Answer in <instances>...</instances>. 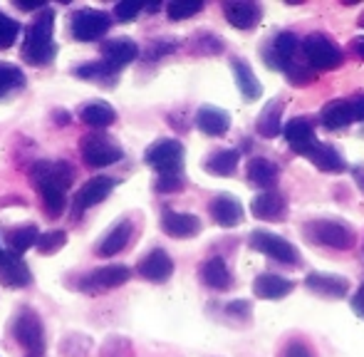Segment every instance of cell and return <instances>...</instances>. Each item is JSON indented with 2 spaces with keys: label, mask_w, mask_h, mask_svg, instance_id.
I'll return each instance as SVG.
<instances>
[{
  "label": "cell",
  "mask_w": 364,
  "mask_h": 357,
  "mask_svg": "<svg viewBox=\"0 0 364 357\" xmlns=\"http://www.w3.org/2000/svg\"><path fill=\"white\" fill-rule=\"evenodd\" d=\"M285 75H288V80L292 85H310L315 82V70L307 68V63H300V60H295V63L290 65L288 70H285Z\"/></svg>",
  "instance_id": "37"
},
{
  "label": "cell",
  "mask_w": 364,
  "mask_h": 357,
  "mask_svg": "<svg viewBox=\"0 0 364 357\" xmlns=\"http://www.w3.org/2000/svg\"><path fill=\"white\" fill-rule=\"evenodd\" d=\"M223 13L233 28L250 30L258 25L263 10H260L258 3H250V0H230V3H223Z\"/></svg>",
  "instance_id": "15"
},
{
  "label": "cell",
  "mask_w": 364,
  "mask_h": 357,
  "mask_svg": "<svg viewBox=\"0 0 364 357\" xmlns=\"http://www.w3.org/2000/svg\"><path fill=\"white\" fill-rule=\"evenodd\" d=\"M30 268L25 266L23 258L13 256V253H5L0 258V283L8 285V288H25L30 283Z\"/></svg>",
  "instance_id": "21"
},
{
  "label": "cell",
  "mask_w": 364,
  "mask_h": 357,
  "mask_svg": "<svg viewBox=\"0 0 364 357\" xmlns=\"http://www.w3.org/2000/svg\"><path fill=\"white\" fill-rule=\"evenodd\" d=\"M114 188V178L112 176H95L75 193V213H82L87 208H92L95 203H102L109 191Z\"/></svg>",
  "instance_id": "12"
},
{
  "label": "cell",
  "mask_w": 364,
  "mask_h": 357,
  "mask_svg": "<svg viewBox=\"0 0 364 357\" xmlns=\"http://www.w3.org/2000/svg\"><path fill=\"white\" fill-rule=\"evenodd\" d=\"M292 288H295V285H292L288 278L275 275V273H260L253 283L255 298H263V300H280V298H285V295H290Z\"/></svg>",
  "instance_id": "20"
},
{
  "label": "cell",
  "mask_w": 364,
  "mask_h": 357,
  "mask_svg": "<svg viewBox=\"0 0 364 357\" xmlns=\"http://www.w3.org/2000/svg\"><path fill=\"white\" fill-rule=\"evenodd\" d=\"M171 50H176V43H166V40H156V43L149 48V53H146V58L149 60H159L161 55H166V53H171Z\"/></svg>",
  "instance_id": "43"
},
{
  "label": "cell",
  "mask_w": 364,
  "mask_h": 357,
  "mask_svg": "<svg viewBox=\"0 0 364 357\" xmlns=\"http://www.w3.org/2000/svg\"><path fill=\"white\" fill-rule=\"evenodd\" d=\"M112 18L105 10H95V8H82L73 15V35L80 43H92V40H100L102 35L109 30Z\"/></svg>",
  "instance_id": "9"
},
{
  "label": "cell",
  "mask_w": 364,
  "mask_h": 357,
  "mask_svg": "<svg viewBox=\"0 0 364 357\" xmlns=\"http://www.w3.org/2000/svg\"><path fill=\"white\" fill-rule=\"evenodd\" d=\"M171 273H173V261L161 248H154L151 253L144 256V261L139 263V275L151 280V283H164V280L171 278Z\"/></svg>",
  "instance_id": "19"
},
{
  "label": "cell",
  "mask_w": 364,
  "mask_h": 357,
  "mask_svg": "<svg viewBox=\"0 0 364 357\" xmlns=\"http://www.w3.org/2000/svg\"><path fill=\"white\" fill-rule=\"evenodd\" d=\"M136 55H139V48H136V43L129 38H114L102 45V63L114 75L119 73L122 68H127L129 63H134Z\"/></svg>",
  "instance_id": "11"
},
{
  "label": "cell",
  "mask_w": 364,
  "mask_h": 357,
  "mask_svg": "<svg viewBox=\"0 0 364 357\" xmlns=\"http://www.w3.org/2000/svg\"><path fill=\"white\" fill-rule=\"evenodd\" d=\"M80 151H82V159L87 161L90 166L95 169H102V166H112L124 156L122 146L117 144L112 137L107 134H87L82 137V144H80Z\"/></svg>",
  "instance_id": "4"
},
{
  "label": "cell",
  "mask_w": 364,
  "mask_h": 357,
  "mask_svg": "<svg viewBox=\"0 0 364 357\" xmlns=\"http://www.w3.org/2000/svg\"><path fill=\"white\" fill-rule=\"evenodd\" d=\"M196 50L198 53H220L223 43H220L216 35H201V38L196 40Z\"/></svg>",
  "instance_id": "42"
},
{
  "label": "cell",
  "mask_w": 364,
  "mask_h": 357,
  "mask_svg": "<svg viewBox=\"0 0 364 357\" xmlns=\"http://www.w3.org/2000/svg\"><path fill=\"white\" fill-rule=\"evenodd\" d=\"M280 357H315V355H312V350L305 343H290Z\"/></svg>",
  "instance_id": "44"
},
{
  "label": "cell",
  "mask_w": 364,
  "mask_h": 357,
  "mask_svg": "<svg viewBox=\"0 0 364 357\" xmlns=\"http://www.w3.org/2000/svg\"><path fill=\"white\" fill-rule=\"evenodd\" d=\"M80 119L87 127H95V129H105V127L114 124L117 122V112L112 110L107 102H90L80 110Z\"/></svg>",
  "instance_id": "27"
},
{
  "label": "cell",
  "mask_w": 364,
  "mask_h": 357,
  "mask_svg": "<svg viewBox=\"0 0 364 357\" xmlns=\"http://www.w3.org/2000/svg\"><path fill=\"white\" fill-rule=\"evenodd\" d=\"M248 178H250V183H255V186L270 188V186H275V181H278V166H275L270 159L255 156V159H250V164H248Z\"/></svg>",
  "instance_id": "30"
},
{
  "label": "cell",
  "mask_w": 364,
  "mask_h": 357,
  "mask_svg": "<svg viewBox=\"0 0 364 357\" xmlns=\"http://www.w3.org/2000/svg\"><path fill=\"white\" fill-rule=\"evenodd\" d=\"M132 233H134V226H132L129 218L119 221L105 238H102L100 253H102V256H117V253H122L127 248V243H129Z\"/></svg>",
  "instance_id": "25"
},
{
  "label": "cell",
  "mask_w": 364,
  "mask_h": 357,
  "mask_svg": "<svg viewBox=\"0 0 364 357\" xmlns=\"http://www.w3.org/2000/svg\"><path fill=\"white\" fill-rule=\"evenodd\" d=\"M65 243H68V233H65V231H50V233H43V236H40L38 251L48 256V253L60 251Z\"/></svg>",
  "instance_id": "36"
},
{
  "label": "cell",
  "mask_w": 364,
  "mask_h": 357,
  "mask_svg": "<svg viewBox=\"0 0 364 357\" xmlns=\"http://www.w3.org/2000/svg\"><path fill=\"white\" fill-rule=\"evenodd\" d=\"M5 256V251H3V248H0V258H3Z\"/></svg>",
  "instance_id": "50"
},
{
  "label": "cell",
  "mask_w": 364,
  "mask_h": 357,
  "mask_svg": "<svg viewBox=\"0 0 364 357\" xmlns=\"http://www.w3.org/2000/svg\"><path fill=\"white\" fill-rule=\"evenodd\" d=\"M201 280L213 290H228L230 285H233V275H230L223 258H218V256L208 258L201 266Z\"/></svg>",
  "instance_id": "24"
},
{
  "label": "cell",
  "mask_w": 364,
  "mask_h": 357,
  "mask_svg": "<svg viewBox=\"0 0 364 357\" xmlns=\"http://www.w3.org/2000/svg\"><path fill=\"white\" fill-rule=\"evenodd\" d=\"M250 211H253V216L260 218V221H283V216L288 213V201H285L283 193L263 191L253 198Z\"/></svg>",
  "instance_id": "14"
},
{
  "label": "cell",
  "mask_w": 364,
  "mask_h": 357,
  "mask_svg": "<svg viewBox=\"0 0 364 357\" xmlns=\"http://www.w3.org/2000/svg\"><path fill=\"white\" fill-rule=\"evenodd\" d=\"M285 134V142L295 154H302V156H310L315 151L317 142H315V132L312 127L307 124L305 119H290L283 129Z\"/></svg>",
  "instance_id": "13"
},
{
  "label": "cell",
  "mask_w": 364,
  "mask_h": 357,
  "mask_svg": "<svg viewBox=\"0 0 364 357\" xmlns=\"http://www.w3.org/2000/svg\"><path fill=\"white\" fill-rule=\"evenodd\" d=\"M132 278V270L127 266H105L97 268L92 273H87L85 278L77 283V288L85 290V293H100V290L119 288L127 280Z\"/></svg>",
  "instance_id": "10"
},
{
  "label": "cell",
  "mask_w": 364,
  "mask_h": 357,
  "mask_svg": "<svg viewBox=\"0 0 364 357\" xmlns=\"http://www.w3.org/2000/svg\"><path fill=\"white\" fill-rule=\"evenodd\" d=\"M15 338H18V343L23 345L25 350H28L30 355H43L45 350V330H43V323H40L38 313L30 308H23L18 313V318H15Z\"/></svg>",
  "instance_id": "7"
},
{
  "label": "cell",
  "mask_w": 364,
  "mask_h": 357,
  "mask_svg": "<svg viewBox=\"0 0 364 357\" xmlns=\"http://www.w3.org/2000/svg\"><path fill=\"white\" fill-rule=\"evenodd\" d=\"M201 8L203 3H198V0H173V3L166 5V13L171 20H186L191 15H196Z\"/></svg>",
  "instance_id": "34"
},
{
  "label": "cell",
  "mask_w": 364,
  "mask_h": 357,
  "mask_svg": "<svg viewBox=\"0 0 364 357\" xmlns=\"http://www.w3.org/2000/svg\"><path fill=\"white\" fill-rule=\"evenodd\" d=\"M355 53L364 60V38H357L355 40Z\"/></svg>",
  "instance_id": "48"
},
{
  "label": "cell",
  "mask_w": 364,
  "mask_h": 357,
  "mask_svg": "<svg viewBox=\"0 0 364 357\" xmlns=\"http://www.w3.org/2000/svg\"><path fill=\"white\" fill-rule=\"evenodd\" d=\"M302 231L312 243L335 248V251H350L357 243L355 228L345 221H335V218H315V221L305 223Z\"/></svg>",
  "instance_id": "2"
},
{
  "label": "cell",
  "mask_w": 364,
  "mask_h": 357,
  "mask_svg": "<svg viewBox=\"0 0 364 357\" xmlns=\"http://www.w3.org/2000/svg\"><path fill=\"white\" fill-rule=\"evenodd\" d=\"M161 228L164 233L173 238H191L201 231V221L193 213H178V211H164L161 213Z\"/></svg>",
  "instance_id": "18"
},
{
  "label": "cell",
  "mask_w": 364,
  "mask_h": 357,
  "mask_svg": "<svg viewBox=\"0 0 364 357\" xmlns=\"http://www.w3.org/2000/svg\"><path fill=\"white\" fill-rule=\"evenodd\" d=\"M146 164L154 166L159 174H181L183 164V146L176 139H161L151 144L144 154Z\"/></svg>",
  "instance_id": "6"
},
{
  "label": "cell",
  "mask_w": 364,
  "mask_h": 357,
  "mask_svg": "<svg viewBox=\"0 0 364 357\" xmlns=\"http://www.w3.org/2000/svg\"><path fill=\"white\" fill-rule=\"evenodd\" d=\"M30 181L38 191H68L73 183V169L68 161H38L30 169Z\"/></svg>",
  "instance_id": "5"
},
{
  "label": "cell",
  "mask_w": 364,
  "mask_h": 357,
  "mask_svg": "<svg viewBox=\"0 0 364 357\" xmlns=\"http://www.w3.org/2000/svg\"><path fill=\"white\" fill-rule=\"evenodd\" d=\"M250 246H253L255 251L270 256L273 261L283 263V266H297V263H300L297 248L292 246L290 241H285V238L275 236V233H270V231H253Z\"/></svg>",
  "instance_id": "8"
},
{
  "label": "cell",
  "mask_w": 364,
  "mask_h": 357,
  "mask_svg": "<svg viewBox=\"0 0 364 357\" xmlns=\"http://www.w3.org/2000/svg\"><path fill=\"white\" fill-rule=\"evenodd\" d=\"M357 23H360V28H364V13L360 15V20H357Z\"/></svg>",
  "instance_id": "49"
},
{
  "label": "cell",
  "mask_w": 364,
  "mask_h": 357,
  "mask_svg": "<svg viewBox=\"0 0 364 357\" xmlns=\"http://www.w3.org/2000/svg\"><path fill=\"white\" fill-rule=\"evenodd\" d=\"M352 308H355L357 315H362V318H364V283L360 285V290H357L355 300H352Z\"/></svg>",
  "instance_id": "46"
},
{
  "label": "cell",
  "mask_w": 364,
  "mask_h": 357,
  "mask_svg": "<svg viewBox=\"0 0 364 357\" xmlns=\"http://www.w3.org/2000/svg\"><path fill=\"white\" fill-rule=\"evenodd\" d=\"M40 196H43V206L45 211H48V216H60V213L65 211V191H55V188H50V191H40Z\"/></svg>",
  "instance_id": "38"
},
{
  "label": "cell",
  "mask_w": 364,
  "mask_h": 357,
  "mask_svg": "<svg viewBox=\"0 0 364 357\" xmlns=\"http://www.w3.org/2000/svg\"><path fill=\"white\" fill-rule=\"evenodd\" d=\"M141 5L134 3V0H124V3H117L114 5V18L119 20V23H129V20H134L136 15H139Z\"/></svg>",
  "instance_id": "40"
},
{
  "label": "cell",
  "mask_w": 364,
  "mask_h": 357,
  "mask_svg": "<svg viewBox=\"0 0 364 357\" xmlns=\"http://www.w3.org/2000/svg\"><path fill=\"white\" fill-rule=\"evenodd\" d=\"M320 122L322 127L327 129H345L350 127L355 119V110H352V102L350 100H332L330 105H325L320 114Z\"/></svg>",
  "instance_id": "22"
},
{
  "label": "cell",
  "mask_w": 364,
  "mask_h": 357,
  "mask_svg": "<svg viewBox=\"0 0 364 357\" xmlns=\"http://www.w3.org/2000/svg\"><path fill=\"white\" fill-rule=\"evenodd\" d=\"M18 33H20L18 20H13V18H8V15L0 13V50H8L10 45L15 43Z\"/></svg>",
  "instance_id": "35"
},
{
  "label": "cell",
  "mask_w": 364,
  "mask_h": 357,
  "mask_svg": "<svg viewBox=\"0 0 364 357\" xmlns=\"http://www.w3.org/2000/svg\"><path fill=\"white\" fill-rule=\"evenodd\" d=\"M25 87V75L20 68L8 63H0V97L10 95L15 90H23Z\"/></svg>",
  "instance_id": "33"
},
{
  "label": "cell",
  "mask_w": 364,
  "mask_h": 357,
  "mask_svg": "<svg viewBox=\"0 0 364 357\" xmlns=\"http://www.w3.org/2000/svg\"><path fill=\"white\" fill-rule=\"evenodd\" d=\"M77 78H85V80H109L114 78V73H112L109 68H107L105 63H90V65H82V68H77Z\"/></svg>",
  "instance_id": "39"
},
{
  "label": "cell",
  "mask_w": 364,
  "mask_h": 357,
  "mask_svg": "<svg viewBox=\"0 0 364 357\" xmlns=\"http://www.w3.org/2000/svg\"><path fill=\"white\" fill-rule=\"evenodd\" d=\"M238 159H240V154L235 149H218L203 161V169L216 176H230L238 169Z\"/></svg>",
  "instance_id": "29"
},
{
  "label": "cell",
  "mask_w": 364,
  "mask_h": 357,
  "mask_svg": "<svg viewBox=\"0 0 364 357\" xmlns=\"http://www.w3.org/2000/svg\"><path fill=\"white\" fill-rule=\"evenodd\" d=\"M208 211H211L213 221L223 228H233L243 221V206H240L238 198L230 196V193H220V196L213 198Z\"/></svg>",
  "instance_id": "16"
},
{
  "label": "cell",
  "mask_w": 364,
  "mask_h": 357,
  "mask_svg": "<svg viewBox=\"0 0 364 357\" xmlns=\"http://www.w3.org/2000/svg\"><path fill=\"white\" fill-rule=\"evenodd\" d=\"M305 285L312 293L325 295V298H345L350 290V280L335 273H310L305 278Z\"/></svg>",
  "instance_id": "17"
},
{
  "label": "cell",
  "mask_w": 364,
  "mask_h": 357,
  "mask_svg": "<svg viewBox=\"0 0 364 357\" xmlns=\"http://www.w3.org/2000/svg\"><path fill=\"white\" fill-rule=\"evenodd\" d=\"M310 161L322 171H332V174H340V171L347 169V161L342 159V154L332 146H325V144H317L315 151L310 154Z\"/></svg>",
  "instance_id": "31"
},
{
  "label": "cell",
  "mask_w": 364,
  "mask_h": 357,
  "mask_svg": "<svg viewBox=\"0 0 364 357\" xmlns=\"http://www.w3.org/2000/svg\"><path fill=\"white\" fill-rule=\"evenodd\" d=\"M181 186H183L181 174H159V178H156V191L171 193V191H178Z\"/></svg>",
  "instance_id": "41"
},
{
  "label": "cell",
  "mask_w": 364,
  "mask_h": 357,
  "mask_svg": "<svg viewBox=\"0 0 364 357\" xmlns=\"http://www.w3.org/2000/svg\"><path fill=\"white\" fill-rule=\"evenodd\" d=\"M233 75H235V85H238L240 95H243L248 102L258 100L260 92H263V87H260V82L255 80L250 65L243 63V60H233Z\"/></svg>",
  "instance_id": "28"
},
{
  "label": "cell",
  "mask_w": 364,
  "mask_h": 357,
  "mask_svg": "<svg viewBox=\"0 0 364 357\" xmlns=\"http://www.w3.org/2000/svg\"><path fill=\"white\" fill-rule=\"evenodd\" d=\"M196 127L208 137H220L230 129V114L218 107H201L196 112Z\"/></svg>",
  "instance_id": "23"
},
{
  "label": "cell",
  "mask_w": 364,
  "mask_h": 357,
  "mask_svg": "<svg viewBox=\"0 0 364 357\" xmlns=\"http://www.w3.org/2000/svg\"><path fill=\"white\" fill-rule=\"evenodd\" d=\"M38 241H40V231H38V226H33V223L20 226L8 233V243L15 253H25L28 248L38 246Z\"/></svg>",
  "instance_id": "32"
},
{
  "label": "cell",
  "mask_w": 364,
  "mask_h": 357,
  "mask_svg": "<svg viewBox=\"0 0 364 357\" xmlns=\"http://www.w3.org/2000/svg\"><path fill=\"white\" fill-rule=\"evenodd\" d=\"M350 102H352V110H355V119L364 122V95L350 97Z\"/></svg>",
  "instance_id": "45"
},
{
  "label": "cell",
  "mask_w": 364,
  "mask_h": 357,
  "mask_svg": "<svg viewBox=\"0 0 364 357\" xmlns=\"http://www.w3.org/2000/svg\"><path fill=\"white\" fill-rule=\"evenodd\" d=\"M53 28H55V13L53 10H43L38 18L33 20V25L28 28L25 35V45H23V58L30 65H50L55 60V40H53Z\"/></svg>",
  "instance_id": "1"
},
{
  "label": "cell",
  "mask_w": 364,
  "mask_h": 357,
  "mask_svg": "<svg viewBox=\"0 0 364 357\" xmlns=\"http://www.w3.org/2000/svg\"><path fill=\"white\" fill-rule=\"evenodd\" d=\"M302 55H305V63L310 65L315 73L317 70H322V73L337 70L342 65V60H345V55H342V50L335 45V40H330L322 33H312L302 40Z\"/></svg>",
  "instance_id": "3"
},
{
  "label": "cell",
  "mask_w": 364,
  "mask_h": 357,
  "mask_svg": "<svg viewBox=\"0 0 364 357\" xmlns=\"http://www.w3.org/2000/svg\"><path fill=\"white\" fill-rule=\"evenodd\" d=\"M283 110H285V102L280 100H273L270 105L263 107V112L258 114V132L263 137H278L283 132Z\"/></svg>",
  "instance_id": "26"
},
{
  "label": "cell",
  "mask_w": 364,
  "mask_h": 357,
  "mask_svg": "<svg viewBox=\"0 0 364 357\" xmlns=\"http://www.w3.org/2000/svg\"><path fill=\"white\" fill-rule=\"evenodd\" d=\"M355 178H357V186L364 191V166H357L355 169Z\"/></svg>",
  "instance_id": "47"
}]
</instances>
